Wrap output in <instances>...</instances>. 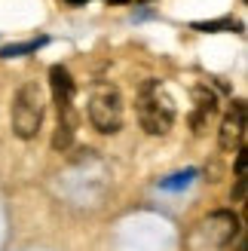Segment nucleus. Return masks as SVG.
I'll use <instances>...</instances> for the list:
<instances>
[{
  "label": "nucleus",
  "mask_w": 248,
  "mask_h": 251,
  "mask_svg": "<svg viewBox=\"0 0 248 251\" xmlns=\"http://www.w3.org/2000/svg\"><path fill=\"white\" fill-rule=\"evenodd\" d=\"M135 110H138V123L147 135H169L175 123V101L159 80H147L141 86Z\"/></svg>",
  "instance_id": "obj_1"
},
{
  "label": "nucleus",
  "mask_w": 248,
  "mask_h": 251,
  "mask_svg": "<svg viewBox=\"0 0 248 251\" xmlns=\"http://www.w3.org/2000/svg\"><path fill=\"white\" fill-rule=\"evenodd\" d=\"M138 3H150V0H138Z\"/></svg>",
  "instance_id": "obj_15"
},
{
  "label": "nucleus",
  "mask_w": 248,
  "mask_h": 251,
  "mask_svg": "<svg viewBox=\"0 0 248 251\" xmlns=\"http://www.w3.org/2000/svg\"><path fill=\"white\" fill-rule=\"evenodd\" d=\"M193 28L208 34V31H224V28H230V31H233V28H239V25H233V22H227V19H224V22H193Z\"/></svg>",
  "instance_id": "obj_11"
},
{
  "label": "nucleus",
  "mask_w": 248,
  "mask_h": 251,
  "mask_svg": "<svg viewBox=\"0 0 248 251\" xmlns=\"http://www.w3.org/2000/svg\"><path fill=\"white\" fill-rule=\"evenodd\" d=\"M245 141V101H233L230 110L221 120V129H218V144L221 150H239Z\"/></svg>",
  "instance_id": "obj_5"
},
{
  "label": "nucleus",
  "mask_w": 248,
  "mask_h": 251,
  "mask_svg": "<svg viewBox=\"0 0 248 251\" xmlns=\"http://www.w3.org/2000/svg\"><path fill=\"white\" fill-rule=\"evenodd\" d=\"M9 123H12V132H16L22 141H31V138H37V132H40V126H43V89L34 80L19 86L16 98H12Z\"/></svg>",
  "instance_id": "obj_3"
},
{
  "label": "nucleus",
  "mask_w": 248,
  "mask_h": 251,
  "mask_svg": "<svg viewBox=\"0 0 248 251\" xmlns=\"http://www.w3.org/2000/svg\"><path fill=\"white\" fill-rule=\"evenodd\" d=\"M239 233V218L233 211H212L187 236V251H224Z\"/></svg>",
  "instance_id": "obj_2"
},
{
  "label": "nucleus",
  "mask_w": 248,
  "mask_h": 251,
  "mask_svg": "<svg viewBox=\"0 0 248 251\" xmlns=\"http://www.w3.org/2000/svg\"><path fill=\"white\" fill-rule=\"evenodd\" d=\"M245 172H248V150L239 147V150H236V178H242Z\"/></svg>",
  "instance_id": "obj_12"
},
{
  "label": "nucleus",
  "mask_w": 248,
  "mask_h": 251,
  "mask_svg": "<svg viewBox=\"0 0 248 251\" xmlns=\"http://www.w3.org/2000/svg\"><path fill=\"white\" fill-rule=\"evenodd\" d=\"M49 89H52L58 114H61V110H74V95H77V86H74V77H71L68 68H61V65L49 68Z\"/></svg>",
  "instance_id": "obj_6"
},
{
  "label": "nucleus",
  "mask_w": 248,
  "mask_h": 251,
  "mask_svg": "<svg viewBox=\"0 0 248 251\" xmlns=\"http://www.w3.org/2000/svg\"><path fill=\"white\" fill-rule=\"evenodd\" d=\"M74 132H77V114H74V110H61V114H58V126H55V135H52V150H55V153H61V150L71 147Z\"/></svg>",
  "instance_id": "obj_8"
},
{
  "label": "nucleus",
  "mask_w": 248,
  "mask_h": 251,
  "mask_svg": "<svg viewBox=\"0 0 248 251\" xmlns=\"http://www.w3.org/2000/svg\"><path fill=\"white\" fill-rule=\"evenodd\" d=\"M65 3H71V6H83V3H89V0H65Z\"/></svg>",
  "instance_id": "obj_13"
},
{
  "label": "nucleus",
  "mask_w": 248,
  "mask_h": 251,
  "mask_svg": "<svg viewBox=\"0 0 248 251\" xmlns=\"http://www.w3.org/2000/svg\"><path fill=\"white\" fill-rule=\"evenodd\" d=\"M193 178H196V169H187V172H178V175H172V178L159 181V187H163V190H178V187H187Z\"/></svg>",
  "instance_id": "obj_10"
},
{
  "label": "nucleus",
  "mask_w": 248,
  "mask_h": 251,
  "mask_svg": "<svg viewBox=\"0 0 248 251\" xmlns=\"http://www.w3.org/2000/svg\"><path fill=\"white\" fill-rule=\"evenodd\" d=\"M193 101H196V110H193V117H190V126H193L196 135H202L208 120L218 114V98H215V92H208L205 86H199V89L193 92Z\"/></svg>",
  "instance_id": "obj_7"
},
{
  "label": "nucleus",
  "mask_w": 248,
  "mask_h": 251,
  "mask_svg": "<svg viewBox=\"0 0 248 251\" xmlns=\"http://www.w3.org/2000/svg\"><path fill=\"white\" fill-rule=\"evenodd\" d=\"M89 123L101 135H114L123 126V98L114 83H95L89 95Z\"/></svg>",
  "instance_id": "obj_4"
},
{
  "label": "nucleus",
  "mask_w": 248,
  "mask_h": 251,
  "mask_svg": "<svg viewBox=\"0 0 248 251\" xmlns=\"http://www.w3.org/2000/svg\"><path fill=\"white\" fill-rule=\"evenodd\" d=\"M110 3H129V0H110Z\"/></svg>",
  "instance_id": "obj_14"
},
{
  "label": "nucleus",
  "mask_w": 248,
  "mask_h": 251,
  "mask_svg": "<svg viewBox=\"0 0 248 251\" xmlns=\"http://www.w3.org/2000/svg\"><path fill=\"white\" fill-rule=\"evenodd\" d=\"M46 43V37H37V40H25V43H9L0 49V58H19V55H28V52H37Z\"/></svg>",
  "instance_id": "obj_9"
}]
</instances>
